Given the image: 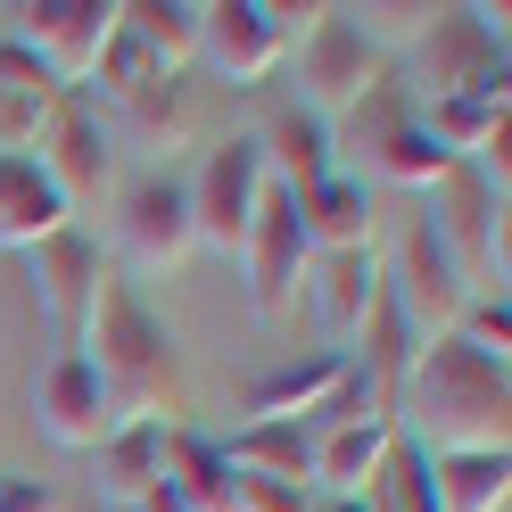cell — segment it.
Here are the masks:
<instances>
[{
	"label": "cell",
	"instance_id": "obj_8",
	"mask_svg": "<svg viewBox=\"0 0 512 512\" xmlns=\"http://www.w3.org/2000/svg\"><path fill=\"white\" fill-rule=\"evenodd\" d=\"M182 190H190V232H199V248L240 256V240H248V223H256V207H265L273 182H265L256 141L232 133V141H215V149L199 157V174H190Z\"/></svg>",
	"mask_w": 512,
	"mask_h": 512
},
{
	"label": "cell",
	"instance_id": "obj_29",
	"mask_svg": "<svg viewBox=\"0 0 512 512\" xmlns=\"http://www.w3.org/2000/svg\"><path fill=\"white\" fill-rule=\"evenodd\" d=\"M438 512H504L512 504V455H438Z\"/></svg>",
	"mask_w": 512,
	"mask_h": 512
},
{
	"label": "cell",
	"instance_id": "obj_30",
	"mask_svg": "<svg viewBox=\"0 0 512 512\" xmlns=\"http://www.w3.org/2000/svg\"><path fill=\"white\" fill-rule=\"evenodd\" d=\"M372 512H438V479H430V455L422 446H389V463H380V479H372Z\"/></svg>",
	"mask_w": 512,
	"mask_h": 512
},
{
	"label": "cell",
	"instance_id": "obj_14",
	"mask_svg": "<svg viewBox=\"0 0 512 512\" xmlns=\"http://www.w3.org/2000/svg\"><path fill=\"white\" fill-rule=\"evenodd\" d=\"M256 157H265V182L273 190H290V199H306L314 182H331L339 174V141H331V124L298 108V100H265V124H256Z\"/></svg>",
	"mask_w": 512,
	"mask_h": 512
},
{
	"label": "cell",
	"instance_id": "obj_23",
	"mask_svg": "<svg viewBox=\"0 0 512 512\" xmlns=\"http://www.w3.org/2000/svg\"><path fill=\"white\" fill-rule=\"evenodd\" d=\"M422 133L455 157V166H479L504 133H512V91H463V100H422Z\"/></svg>",
	"mask_w": 512,
	"mask_h": 512
},
{
	"label": "cell",
	"instance_id": "obj_24",
	"mask_svg": "<svg viewBox=\"0 0 512 512\" xmlns=\"http://www.w3.org/2000/svg\"><path fill=\"white\" fill-rule=\"evenodd\" d=\"M157 479L182 496V512H240L232 504V463H223V446L199 438V430H166V446H157Z\"/></svg>",
	"mask_w": 512,
	"mask_h": 512
},
{
	"label": "cell",
	"instance_id": "obj_19",
	"mask_svg": "<svg viewBox=\"0 0 512 512\" xmlns=\"http://www.w3.org/2000/svg\"><path fill=\"white\" fill-rule=\"evenodd\" d=\"M58 100H67V91L50 83V67H42L25 42L0 34V157H25V149H34V133L50 124Z\"/></svg>",
	"mask_w": 512,
	"mask_h": 512
},
{
	"label": "cell",
	"instance_id": "obj_17",
	"mask_svg": "<svg viewBox=\"0 0 512 512\" xmlns=\"http://www.w3.org/2000/svg\"><path fill=\"white\" fill-rule=\"evenodd\" d=\"M306 298H314V323H323L331 356H356V339L380 306V256L372 248H347V256H314L306 273Z\"/></svg>",
	"mask_w": 512,
	"mask_h": 512
},
{
	"label": "cell",
	"instance_id": "obj_5",
	"mask_svg": "<svg viewBox=\"0 0 512 512\" xmlns=\"http://www.w3.org/2000/svg\"><path fill=\"white\" fill-rule=\"evenodd\" d=\"M314 9H281V0H207L199 9V58L232 83V91H256L281 75V58L298 50Z\"/></svg>",
	"mask_w": 512,
	"mask_h": 512
},
{
	"label": "cell",
	"instance_id": "obj_12",
	"mask_svg": "<svg viewBox=\"0 0 512 512\" xmlns=\"http://www.w3.org/2000/svg\"><path fill=\"white\" fill-rule=\"evenodd\" d=\"M240 273H248V298H256V314H290V298L306 290L314 248H306V232H298L290 190H265V207H256L248 240H240Z\"/></svg>",
	"mask_w": 512,
	"mask_h": 512
},
{
	"label": "cell",
	"instance_id": "obj_15",
	"mask_svg": "<svg viewBox=\"0 0 512 512\" xmlns=\"http://www.w3.org/2000/svg\"><path fill=\"white\" fill-rule=\"evenodd\" d=\"M34 422H42L50 446H67V455H100V446L116 438V413H108L100 380H91V364L75 356V347L42 372V389H34Z\"/></svg>",
	"mask_w": 512,
	"mask_h": 512
},
{
	"label": "cell",
	"instance_id": "obj_11",
	"mask_svg": "<svg viewBox=\"0 0 512 512\" xmlns=\"http://www.w3.org/2000/svg\"><path fill=\"white\" fill-rule=\"evenodd\" d=\"M9 17H17L9 42L34 50L58 91H83L91 67H100V50H108V34H116V0H34V9H9Z\"/></svg>",
	"mask_w": 512,
	"mask_h": 512
},
{
	"label": "cell",
	"instance_id": "obj_13",
	"mask_svg": "<svg viewBox=\"0 0 512 512\" xmlns=\"http://www.w3.org/2000/svg\"><path fill=\"white\" fill-rule=\"evenodd\" d=\"M34 166L50 174V190L67 207H83V199H100L108 190V124H100V108L83 100V91H67V100L50 108V124L34 133Z\"/></svg>",
	"mask_w": 512,
	"mask_h": 512
},
{
	"label": "cell",
	"instance_id": "obj_22",
	"mask_svg": "<svg viewBox=\"0 0 512 512\" xmlns=\"http://www.w3.org/2000/svg\"><path fill=\"white\" fill-rule=\"evenodd\" d=\"M298 207V232L314 256H347V248H372V190L356 174H331V182H314Z\"/></svg>",
	"mask_w": 512,
	"mask_h": 512
},
{
	"label": "cell",
	"instance_id": "obj_2",
	"mask_svg": "<svg viewBox=\"0 0 512 512\" xmlns=\"http://www.w3.org/2000/svg\"><path fill=\"white\" fill-rule=\"evenodd\" d=\"M75 356L91 364V380H100V397L124 422H149V430H182V356H174V331L149 314V298L133 290V281H100V298H91L83 314V339Z\"/></svg>",
	"mask_w": 512,
	"mask_h": 512
},
{
	"label": "cell",
	"instance_id": "obj_1",
	"mask_svg": "<svg viewBox=\"0 0 512 512\" xmlns=\"http://www.w3.org/2000/svg\"><path fill=\"white\" fill-rule=\"evenodd\" d=\"M389 422L430 463L438 455H512V364L479 356L463 339H422Z\"/></svg>",
	"mask_w": 512,
	"mask_h": 512
},
{
	"label": "cell",
	"instance_id": "obj_36",
	"mask_svg": "<svg viewBox=\"0 0 512 512\" xmlns=\"http://www.w3.org/2000/svg\"><path fill=\"white\" fill-rule=\"evenodd\" d=\"M306 512H372V496H314Z\"/></svg>",
	"mask_w": 512,
	"mask_h": 512
},
{
	"label": "cell",
	"instance_id": "obj_21",
	"mask_svg": "<svg viewBox=\"0 0 512 512\" xmlns=\"http://www.w3.org/2000/svg\"><path fill=\"white\" fill-rule=\"evenodd\" d=\"M67 223H75V207L50 190L34 157H0V248H42Z\"/></svg>",
	"mask_w": 512,
	"mask_h": 512
},
{
	"label": "cell",
	"instance_id": "obj_16",
	"mask_svg": "<svg viewBox=\"0 0 512 512\" xmlns=\"http://www.w3.org/2000/svg\"><path fill=\"white\" fill-rule=\"evenodd\" d=\"M34 256V290H42V314L58 331H75L83 339V314H91V298H100V281H108V256H100V240L83 232V223H67V232H50L42 248H25Z\"/></svg>",
	"mask_w": 512,
	"mask_h": 512
},
{
	"label": "cell",
	"instance_id": "obj_4",
	"mask_svg": "<svg viewBox=\"0 0 512 512\" xmlns=\"http://www.w3.org/2000/svg\"><path fill=\"white\" fill-rule=\"evenodd\" d=\"M298 108H314V116H347L364 100V91H380L389 83V50H380L372 34L347 9H314L306 17V34H298Z\"/></svg>",
	"mask_w": 512,
	"mask_h": 512
},
{
	"label": "cell",
	"instance_id": "obj_7",
	"mask_svg": "<svg viewBox=\"0 0 512 512\" xmlns=\"http://www.w3.org/2000/svg\"><path fill=\"white\" fill-rule=\"evenodd\" d=\"M347 116H356V149H364V166H372L380 182H397V190H438L446 174H455V157L422 133V100H413L405 83L364 91Z\"/></svg>",
	"mask_w": 512,
	"mask_h": 512
},
{
	"label": "cell",
	"instance_id": "obj_20",
	"mask_svg": "<svg viewBox=\"0 0 512 512\" xmlns=\"http://www.w3.org/2000/svg\"><path fill=\"white\" fill-rule=\"evenodd\" d=\"M339 380H347V356H331V347L323 356H290L248 389V422H314Z\"/></svg>",
	"mask_w": 512,
	"mask_h": 512
},
{
	"label": "cell",
	"instance_id": "obj_32",
	"mask_svg": "<svg viewBox=\"0 0 512 512\" xmlns=\"http://www.w3.org/2000/svg\"><path fill=\"white\" fill-rule=\"evenodd\" d=\"M446 339H463V347H479V356L512 364V306H504V298H471V306H463V323L446 331Z\"/></svg>",
	"mask_w": 512,
	"mask_h": 512
},
{
	"label": "cell",
	"instance_id": "obj_10",
	"mask_svg": "<svg viewBox=\"0 0 512 512\" xmlns=\"http://www.w3.org/2000/svg\"><path fill=\"white\" fill-rule=\"evenodd\" d=\"M190 248H199V232H190V190L174 174L124 182V199H116V265L157 281V273L190 265Z\"/></svg>",
	"mask_w": 512,
	"mask_h": 512
},
{
	"label": "cell",
	"instance_id": "obj_28",
	"mask_svg": "<svg viewBox=\"0 0 512 512\" xmlns=\"http://www.w3.org/2000/svg\"><path fill=\"white\" fill-rule=\"evenodd\" d=\"M116 133L141 141V149H182L190 141V91H182V75H157V83L133 91V100H116Z\"/></svg>",
	"mask_w": 512,
	"mask_h": 512
},
{
	"label": "cell",
	"instance_id": "obj_33",
	"mask_svg": "<svg viewBox=\"0 0 512 512\" xmlns=\"http://www.w3.org/2000/svg\"><path fill=\"white\" fill-rule=\"evenodd\" d=\"M232 504L240 512H306L314 488H298V479H256V471H232Z\"/></svg>",
	"mask_w": 512,
	"mask_h": 512
},
{
	"label": "cell",
	"instance_id": "obj_9",
	"mask_svg": "<svg viewBox=\"0 0 512 512\" xmlns=\"http://www.w3.org/2000/svg\"><path fill=\"white\" fill-rule=\"evenodd\" d=\"M380 290H389V306L405 314L413 339H446V331L463 323V306H471V281L455 273V256L438 248V232H430L422 215L397 232V256L380 265Z\"/></svg>",
	"mask_w": 512,
	"mask_h": 512
},
{
	"label": "cell",
	"instance_id": "obj_26",
	"mask_svg": "<svg viewBox=\"0 0 512 512\" xmlns=\"http://www.w3.org/2000/svg\"><path fill=\"white\" fill-rule=\"evenodd\" d=\"M232 471H256V479H298L314 488V430L306 422H240L232 438H215Z\"/></svg>",
	"mask_w": 512,
	"mask_h": 512
},
{
	"label": "cell",
	"instance_id": "obj_34",
	"mask_svg": "<svg viewBox=\"0 0 512 512\" xmlns=\"http://www.w3.org/2000/svg\"><path fill=\"white\" fill-rule=\"evenodd\" d=\"M0 512H58V496L42 488V479H17V471H0Z\"/></svg>",
	"mask_w": 512,
	"mask_h": 512
},
{
	"label": "cell",
	"instance_id": "obj_35",
	"mask_svg": "<svg viewBox=\"0 0 512 512\" xmlns=\"http://www.w3.org/2000/svg\"><path fill=\"white\" fill-rule=\"evenodd\" d=\"M133 512H182V496H174V488H166V479H157V488H149V496H141V504H133Z\"/></svg>",
	"mask_w": 512,
	"mask_h": 512
},
{
	"label": "cell",
	"instance_id": "obj_6",
	"mask_svg": "<svg viewBox=\"0 0 512 512\" xmlns=\"http://www.w3.org/2000/svg\"><path fill=\"white\" fill-rule=\"evenodd\" d=\"M430 232L438 248L455 256V273L471 281V298H504V190L479 174V166H455L438 190H430Z\"/></svg>",
	"mask_w": 512,
	"mask_h": 512
},
{
	"label": "cell",
	"instance_id": "obj_31",
	"mask_svg": "<svg viewBox=\"0 0 512 512\" xmlns=\"http://www.w3.org/2000/svg\"><path fill=\"white\" fill-rule=\"evenodd\" d=\"M141 83H157V67H149V50H141V42L124 34V25H116V34H108V50H100V67H91V83H83V91H100V100L116 108V100H133Z\"/></svg>",
	"mask_w": 512,
	"mask_h": 512
},
{
	"label": "cell",
	"instance_id": "obj_25",
	"mask_svg": "<svg viewBox=\"0 0 512 512\" xmlns=\"http://www.w3.org/2000/svg\"><path fill=\"white\" fill-rule=\"evenodd\" d=\"M116 25L149 50L157 75L199 67V0H116Z\"/></svg>",
	"mask_w": 512,
	"mask_h": 512
},
{
	"label": "cell",
	"instance_id": "obj_27",
	"mask_svg": "<svg viewBox=\"0 0 512 512\" xmlns=\"http://www.w3.org/2000/svg\"><path fill=\"white\" fill-rule=\"evenodd\" d=\"M157 446H166V430H149V422H124L100 455H91V479H100V496L108 512H133L149 488H157Z\"/></svg>",
	"mask_w": 512,
	"mask_h": 512
},
{
	"label": "cell",
	"instance_id": "obj_3",
	"mask_svg": "<svg viewBox=\"0 0 512 512\" xmlns=\"http://www.w3.org/2000/svg\"><path fill=\"white\" fill-rule=\"evenodd\" d=\"M504 58V9H430L413 34V83L422 100H463V91H512Z\"/></svg>",
	"mask_w": 512,
	"mask_h": 512
},
{
	"label": "cell",
	"instance_id": "obj_18",
	"mask_svg": "<svg viewBox=\"0 0 512 512\" xmlns=\"http://www.w3.org/2000/svg\"><path fill=\"white\" fill-rule=\"evenodd\" d=\"M389 446H397V422H380V413L314 430V496H364L389 463Z\"/></svg>",
	"mask_w": 512,
	"mask_h": 512
}]
</instances>
